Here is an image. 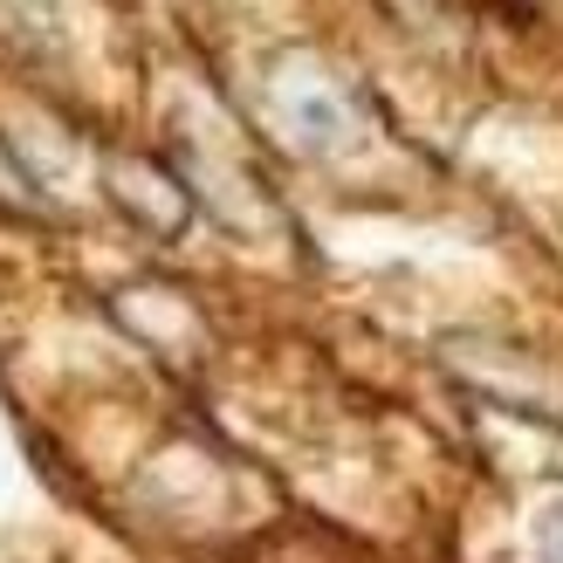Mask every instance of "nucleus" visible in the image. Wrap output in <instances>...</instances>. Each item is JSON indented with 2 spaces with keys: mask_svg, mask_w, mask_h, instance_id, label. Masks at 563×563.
Returning <instances> with one entry per match:
<instances>
[{
  "mask_svg": "<svg viewBox=\"0 0 563 563\" xmlns=\"http://www.w3.org/2000/svg\"><path fill=\"white\" fill-rule=\"evenodd\" d=\"M543 563H563V501L543 516Z\"/></svg>",
  "mask_w": 563,
  "mask_h": 563,
  "instance_id": "nucleus-1",
  "label": "nucleus"
}]
</instances>
